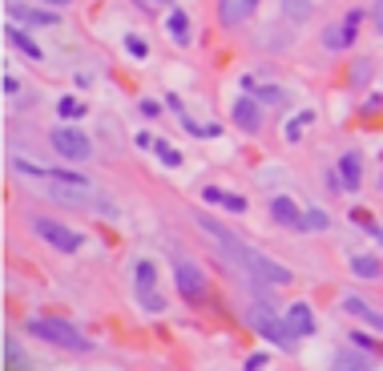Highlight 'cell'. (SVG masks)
Returning <instances> with one entry per match:
<instances>
[{
    "instance_id": "cell-1",
    "label": "cell",
    "mask_w": 383,
    "mask_h": 371,
    "mask_svg": "<svg viewBox=\"0 0 383 371\" xmlns=\"http://www.w3.org/2000/svg\"><path fill=\"white\" fill-rule=\"evenodd\" d=\"M238 262L246 267V278H250V283H262V287H283V283H290L287 267L274 262V258H267L262 250H255V246H242Z\"/></svg>"
},
{
    "instance_id": "cell-2",
    "label": "cell",
    "mask_w": 383,
    "mask_h": 371,
    "mask_svg": "<svg viewBox=\"0 0 383 371\" xmlns=\"http://www.w3.org/2000/svg\"><path fill=\"white\" fill-rule=\"evenodd\" d=\"M29 331L36 339H45V343H57V347H65V351H89V339L81 335L73 323L65 319H32Z\"/></svg>"
},
{
    "instance_id": "cell-3",
    "label": "cell",
    "mask_w": 383,
    "mask_h": 371,
    "mask_svg": "<svg viewBox=\"0 0 383 371\" xmlns=\"http://www.w3.org/2000/svg\"><path fill=\"white\" fill-rule=\"evenodd\" d=\"M29 226H32V234H36V238H45L48 246H57L61 255H73V250H81V234H77V230H69V226L53 222V218H41V214H32Z\"/></svg>"
},
{
    "instance_id": "cell-4",
    "label": "cell",
    "mask_w": 383,
    "mask_h": 371,
    "mask_svg": "<svg viewBox=\"0 0 383 371\" xmlns=\"http://www.w3.org/2000/svg\"><path fill=\"white\" fill-rule=\"evenodd\" d=\"M246 319H250V327H255L262 339H271V343H278V347H295V343H290V339H295V331L287 327V319H274L271 311H262V306L246 311Z\"/></svg>"
},
{
    "instance_id": "cell-5",
    "label": "cell",
    "mask_w": 383,
    "mask_h": 371,
    "mask_svg": "<svg viewBox=\"0 0 383 371\" xmlns=\"http://www.w3.org/2000/svg\"><path fill=\"white\" fill-rule=\"evenodd\" d=\"M53 149L69 161H85L93 149H89V137L81 133V129H69V126H57L53 129Z\"/></svg>"
},
{
    "instance_id": "cell-6",
    "label": "cell",
    "mask_w": 383,
    "mask_h": 371,
    "mask_svg": "<svg viewBox=\"0 0 383 371\" xmlns=\"http://www.w3.org/2000/svg\"><path fill=\"white\" fill-rule=\"evenodd\" d=\"M133 278H137V303L145 311H166V299L158 295V274H154V262H137L133 267Z\"/></svg>"
},
{
    "instance_id": "cell-7",
    "label": "cell",
    "mask_w": 383,
    "mask_h": 371,
    "mask_svg": "<svg viewBox=\"0 0 383 371\" xmlns=\"http://www.w3.org/2000/svg\"><path fill=\"white\" fill-rule=\"evenodd\" d=\"M174 278H177V290H182L190 303H198V299H202L206 283H202V271H198L194 262H186V258H177V255H174Z\"/></svg>"
},
{
    "instance_id": "cell-8",
    "label": "cell",
    "mask_w": 383,
    "mask_h": 371,
    "mask_svg": "<svg viewBox=\"0 0 383 371\" xmlns=\"http://www.w3.org/2000/svg\"><path fill=\"white\" fill-rule=\"evenodd\" d=\"M198 226L206 230L210 238H218V242H222V250H230V255H242V246H246V242H242L238 234H234V230H226L222 222H214L210 214H198Z\"/></svg>"
},
{
    "instance_id": "cell-9",
    "label": "cell",
    "mask_w": 383,
    "mask_h": 371,
    "mask_svg": "<svg viewBox=\"0 0 383 371\" xmlns=\"http://www.w3.org/2000/svg\"><path fill=\"white\" fill-rule=\"evenodd\" d=\"M359 182H363V158L351 149V154L339 158V186L343 190H359Z\"/></svg>"
},
{
    "instance_id": "cell-10",
    "label": "cell",
    "mask_w": 383,
    "mask_h": 371,
    "mask_svg": "<svg viewBox=\"0 0 383 371\" xmlns=\"http://www.w3.org/2000/svg\"><path fill=\"white\" fill-rule=\"evenodd\" d=\"M234 121H238V129H246V133H258L262 129V113H258V105L250 101V97H238L234 101Z\"/></svg>"
},
{
    "instance_id": "cell-11",
    "label": "cell",
    "mask_w": 383,
    "mask_h": 371,
    "mask_svg": "<svg viewBox=\"0 0 383 371\" xmlns=\"http://www.w3.org/2000/svg\"><path fill=\"white\" fill-rule=\"evenodd\" d=\"M283 319H287V327L295 331V339H299V335H311V331H315V315H311V306H307V303H290Z\"/></svg>"
},
{
    "instance_id": "cell-12",
    "label": "cell",
    "mask_w": 383,
    "mask_h": 371,
    "mask_svg": "<svg viewBox=\"0 0 383 371\" xmlns=\"http://www.w3.org/2000/svg\"><path fill=\"white\" fill-rule=\"evenodd\" d=\"M258 8V0H218V16H222V25H238L246 16Z\"/></svg>"
},
{
    "instance_id": "cell-13",
    "label": "cell",
    "mask_w": 383,
    "mask_h": 371,
    "mask_svg": "<svg viewBox=\"0 0 383 371\" xmlns=\"http://www.w3.org/2000/svg\"><path fill=\"white\" fill-rule=\"evenodd\" d=\"M355 25H359V13H351V16H347V25H343V29H327V32H323L327 48H347V45H351Z\"/></svg>"
},
{
    "instance_id": "cell-14",
    "label": "cell",
    "mask_w": 383,
    "mask_h": 371,
    "mask_svg": "<svg viewBox=\"0 0 383 371\" xmlns=\"http://www.w3.org/2000/svg\"><path fill=\"white\" fill-rule=\"evenodd\" d=\"M343 306H347L351 315H359L363 323H371V327H379V331H383V315L375 311V306H368L363 299H355V295H347V299H343Z\"/></svg>"
},
{
    "instance_id": "cell-15",
    "label": "cell",
    "mask_w": 383,
    "mask_h": 371,
    "mask_svg": "<svg viewBox=\"0 0 383 371\" xmlns=\"http://www.w3.org/2000/svg\"><path fill=\"white\" fill-rule=\"evenodd\" d=\"M271 214H274V222H283V226H299V210H295V202L290 198H274L271 202Z\"/></svg>"
},
{
    "instance_id": "cell-16",
    "label": "cell",
    "mask_w": 383,
    "mask_h": 371,
    "mask_svg": "<svg viewBox=\"0 0 383 371\" xmlns=\"http://www.w3.org/2000/svg\"><path fill=\"white\" fill-rule=\"evenodd\" d=\"M8 16L13 20H29V25H57L53 13H36V8H25V4H8Z\"/></svg>"
},
{
    "instance_id": "cell-17",
    "label": "cell",
    "mask_w": 383,
    "mask_h": 371,
    "mask_svg": "<svg viewBox=\"0 0 383 371\" xmlns=\"http://www.w3.org/2000/svg\"><path fill=\"white\" fill-rule=\"evenodd\" d=\"M8 41H13L16 48H20V53H25V57H32V61H41V57H45V53H41V48H36V41H32V36H25V32L16 29H8Z\"/></svg>"
},
{
    "instance_id": "cell-18",
    "label": "cell",
    "mask_w": 383,
    "mask_h": 371,
    "mask_svg": "<svg viewBox=\"0 0 383 371\" xmlns=\"http://www.w3.org/2000/svg\"><path fill=\"white\" fill-rule=\"evenodd\" d=\"M166 32H170L174 41H186V36H190V25H186V13H170V16H166Z\"/></svg>"
},
{
    "instance_id": "cell-19",
    "label": "cell",
    "mask_w": 383,
    "mask_h": 371,
    "mask_svg": "<svg viewBox=\"0 0 383 371\" xmlns=\"http://www.w3.org/2000/svg\"><path fill=\"white\" fill-rule=\"evenodd\" d=\"M351 271L359 274V278H379V262H375V258H368V255H355L351 258Z\"/></svg>"
},
{
    "instance_id": "cell-20",
    "label": "cell",
    "mask_w": 383,
    "mask_h": 371,
    "mask_svg": "<svg viewBox=\"0 0 383 371\" xmlns=\"http://www.w3.org/2000/svg\"><path fill=\"white\" fill-rule=\"evenodd\" d=\"M283 13H287V20H307L311 16V0H283Z\"/></svg>"
},
{
    "instance_id": "cell-21",
    "label": "cell",
    "mask_w": 383,
    "mask_h": 371,
    "mask_svg": "<svg viewBox=\"0 0 383 371\" xmlns=\"http://www.w3.org/2000/svg\"><path fill=\"white\" fill-rule=\"evenodd\" d=\"M327 222H331V218H327L323 210H307L303 218H299V230H327Z\"/></svg>"
},
{
    "instance_id": "cell-22",
    "label": "cell",
    "mask_w": 383,
    "mask_h": 371,
    "mask_svg": "<svg viewBox=\"0 0 383 371\" xmlns=\"http://www.w3.org/2000/svg\"><path fill=\"white\" fill-rule=\"evenodd\" d=\"M335 367H371V355H351V351H339V355H335Z\"/></svg>"
},
{
    "instance_id": "cell-23",
    "label": "cell",
    "mask_w": 383,
    "mask_h": 371,
    "mask_svg": "<svg viewBox=\"0 0 383 371\" xmlns=\"http://www.w3.org/2000/svg\"><path fill=\"white\" fill-rule=\"evenodd\" d=\"M307 126H311V113H295V117H290V126H287V142H299Z\"/></svg>"
},
{
    "instance_id": "cell-24",
    "label": "cell",
    "mask_w": 383,
    "mask_h": 371,
    "mask_svg": "<svg viewBox=\"0 0 383 371\" xmlns=\"http://www.w3.org/2000/svg\"><path fill=\"white\" fill-rule=\"evenodd\" d=\"M57 113H61V117H85V105H81L77 97H61V101H57Z\"/></svg>"
},
{
    "instance_id": "cell-25",
    "label": "cell",
    "mask_w": 383,
    "mask_h": 371,
    "mask_svg": "<svg viewBox=\"0 0 383 371\" xmlns=\"http://www.w3.org/2000/svg\"><path fill=\"white\" fill-rule=\"evenodd\" d=\"M16 363H25V355H20L13 335H4V367H16Z\"/></svg>"
},
{
    "instance_id": "cell-26",
    "label": "cell",
    "mask_w": 383,
    "mask_h": 371,
    "mask_svg": "<svg viewBox=\"0 0 383 371\" xmlns=\"http://www.w3.org/2000/svg\"><path fill=\"white\" fill-rule=\"evenodd\" d=\"M242 85H246V89H250V93L267 97V101H283V93H278V89H271V85H255V81H250V77L242 81Z\"/></svg>"
},
{
    "instance_id": "cell-27",
    "label": "cell",
    "mask_w": 383,
    "mask_h": 371,
    "mask_svg": "<svg viewBox=\"0 0 383 371\" xmlns=\"http://www.w3.org/2000/svg\"><path fill=\"white\" fill-rule=\"evenodd\" d=\"M154 149H158V158L166 161V166H177V161H182V154H177L174 145H166V142H158V145H154Z\"/></svg>"
},
{
    "instance_id": "cell-28",
    "label": "cell",
    "mask_w": 383,
    "mask_h": 371,
    "mask_svg": "<svg viewBox=\"0 0 383 371\" xmlns=\"http://www.w3.org/2000/svg\"><path fill=\"white\" fill-rule=\"evenodd\" d=\"M126 48H129V53H133V57H145V53H149V48H145V41H142V36H126Z\"/></svg>"
},
{
    "instance_id": "cell-29",
    "label": "cell",
    "mask_w": 383,
    "mask_h": 371,
    "mask_svg": "<svg viewBox=\"0 0 383 371\" xmlns=\"http://www.w3.org/2000/svg\"><path fill=\"white\" fill-rule=\"evenodd\" d=\"M222 206H226V210H246V198H234V194H222Z\"/></svg>"
},
{
    "instance_id": "cell-30",
    "label": "cell",
    "mask_w": 383,
    "mask_h": 371,
    "mask_svg": "<svg viewBox=\"0 0 383 371\" xmlns=\"http://www.w3.org/2000/svg\"><path fill=\"white\" fill-rule=\"evenodd\" d=\"M363 77H368V61H359V65H355V69H351V81H355V85H359V81H363Z\"/></svg>"
},
{
    "instance_id": "cell-31",
    "label": "cell",
    "mask_w": 383,
    "mask_h": 371,
    "mask_svg": "<svg viewBox=\"0 0 383 371\" xmlns=\"http://www.w3.org/2000/svg\"><path fill=\"white\" fill-rule=\"evenodd\" d=\"M371 20H375V29L383 32V0H379V4H375V8H371Z\"/></svg>"
},
{
    "instance_id": "cell-32",
    "label": "cell",
    "mask_w": 383,
    "mask_h": 371,
    "mask_svg": "<svg viewBox=\"0 0 383 371\" xmlns=\"http://www.w3.org/2000/svg\"><path fill=\"white\" fill-rule=\"evenodd\" d=\"M16 89H20V81H16V77H13V73H8V77H4V93L13 97V93H16Z\"/></svg>"
},
{
    "instance_id": "cell-33",
    "label": "cell",
    "mask_w": 383,
    "mask_h": 371,
    "mask_svg": "<svg viewBox=\"0 0 383 371\" xmlns=\"http://www.w3.org/2000/svg\"><path fill=\"white\" fill-rule=\"evenodd\" d=\"M137 4H142V8H166L170 0H137Z\"/></svg>"
},
{
    "instance_id": "cell-34",
    "label": "cell",
    "mask_w": 383,
    "mask_h": 371,
    "mask_svg": "<svg viewBox=\"0 0 383 371\" xmlns=\"http://www.w3.org/2000/svg\"><path fill=\"white\" fill-rule=\"evenodd\" d=\"M45 4H73V0H45Z\"/></svg>"
},
{
    "instance_id": "cell-35",
    "label": "cell",
    "mask_w": 383,
    "mask_h": 371,
    "mask_svg": "<svg viewBox=\"0 0 383 371\" xmlns=\"http://www.w3.org/2000/svg\"><path fill=\"white\" fill-rule=\"evenodd\" d=\"M371 230H375V226H371ZM379 242H383V230H379Z\"/></svg>"
}]
</instances>
